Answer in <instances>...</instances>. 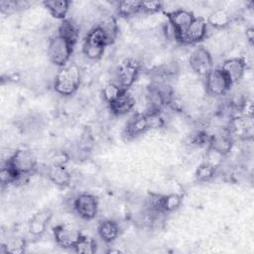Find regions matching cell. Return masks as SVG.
Instances as JSON below:
<instances>
[{
	"label": "cell",
	"instance_id": "6da1fadb",
	"mask_svg": "<svg viewBox=\"0 0 254 254\" xmlns=\"http://www.w3.org/2000/svg\"><path fill=\"white\" fill-rule=\"evenodd\" d=\"M80 71L76 64L62 67L55 77V90L61 95H71L79 87Z\"/></svg>",
	"mask_w": 254,
	"mask_h": 254
},
{
	"label": "cell",
	"instance_id": "7a4b0ae2",
	"mask_svg": "<svg viewBox=\"0 0 254 254\" xmlns=\"http://www.w3.org/2000/svg\"><path fill=\"white\" fill-rule=\"evenodd\" d=\"M106 46H108L107 39L96 25L88 31L82 45V53L89 60H98L102 57Z\"/></svg>",
	"mask_w": 254,
	"mask_h": 254
},
{
	"label": "cell",
	"instance_id": "3957f363",
	"mask_svg": "<svg viewBox=\"0 0 254 254\" xmlns=\"http://www.w3.org/2000/svg\"><path fill=\"white\" fill-rule=\"evenodd\" d=\"M73 46L59 35L51 39L48 47V55L51 62L58 66H64L68 62Z\"/></svg>",
	"mask_w": 254,
	"mask_h": 254
},
{
	"label": "cell",
	"instance_id": "277c9868",
	"mask_svg": "<svg viewBox=\"0 0 254 254\" xmlns=\"http://www.w3.org/2000/svg\"><path fill=\"white\" fill-rule=\"evenodd\" d=\"M11 167L21 176L31 174L37 165V160L32 151L27 149H19L15 151L7 160Z\"/></svg>",
	"mask_w": 254,
	"mask_h": 254
},
{
	"label": "cell",
	"instance_id": "5b68a950",
	"mask_svg": "<svg viewBox=\"0 0 254 254\" xmlns=\"http://www.w3.org/2000/svg\"><path fill=\"white\" fill-rule=\"evenodd\" d=\"M167 17L169 19L170 26L174 32V37L178 41L186 33V31L189 29L190 25L194 19L193 14L190 11L185 9H177L168 12Z\"/></svg>",
	"mask_w": 254,
	"mask_h": 254
},
{
	"label": "cell",
	"instance_id": "8992f818",
	"mask_svg": "<svg viewBox=\"0 0 254 254\" xmlns=\"http://www.w3.org/2000/svg\"><path fill=\"white\" fill-rule=\"evenodd\" d=\"M232 83L220 68H212L205 75V87L209 94L218 96L225 94Z\"/></svg>",
	"mask_w": 254,
	"mask_h": 254
},
{
	"label": "cell",
	"instance_id": "52a82bcc",
	"mask_svg": "<svg viewBox=\"0 0 254 254\" xmlns=\"http://www.w3.org/2000/svg\"><path fill=\"white\" fill-rule=\"evenodd\" d=\"M81 237V232L70 224L64 223L54 227V238L57 244L64 248H74Z\"/></svg>",
	"mask_w": 254,
	"mask_h": 254
},
{
	"label": "cell",
	"instance_id": "ba28073f",
	"mask_svg": "<svg viewBox=\"0 0 254 254\" xmlns=\"http://www.w3.org/2000/svg\"><path fill=\"white\" fill-rule=\"evenodd\" d=\"M190 64L199 75H206L213 68V61L209 51L204 47L195 48L190 57Z\"/></svg>",
	"mask_w": 254,
	"mask_h": 254
},
{
	"label": "cell",
	"instance_id": "9c48e42d",
	"mask_svg": "<svg viewBox=\"0 0 254 254\" xmlns=\"http://www.w3.org/2000/svg\"><path fill=\"white\" fill-rule=\"evenodd\" d=\"M73 208L81 218L90 220L97 214L98 201L94 195L83 192L73 199Z\"/></svg>",
	"mask_w": 254,
	"mask_h": 254
},
{
	"label": "cell",
	"instance_id": "30bf717a",
	"mask_svg": "<svg viewBox=\"0 0 254 254\" xmlns=\"http://www.w3.org/2000/svg\"><path fill=\"white\" fill-rule=\"evenodd\" d=\"M140 71V64L133 60L127 59L123 61L117 69V84L122 88L127 89L137 79Z\"/></svg>",
	"mask_w": 254,
	"mask_h": 254
},
{
	"label": "cell",
	"instance_id": "8fae6325",
	"mask_svg": "<svg viewBox=\"0 0 254 254\" xmlns=\"http://www.w3.org/2000/svg\"><path fill=\"white\" fill-rule=\"evenodd\" d=\"M207 31V23L202 17H194L186 33L180 38L183 44H196L204 39Z\"/></svg>",
	"mask_w": 254,
	"mask_h": 254
},
{
	"label": "cell",
	"instance_id": "7c38bea8",
	"mask_svg": "<svg viewBox=\"0 0 254 254\" xmlns=\"http://www.w3.org/2000/svg\"><path fill=\"white\" fill-rule=\"evenodd\" d=\"M246 68V63L241 58H232L223 62L220 69L228 77L230 82L233 84L237 82L244 74Z\"/></svg>",
	"mask_w": 254,
	"mask_h": 254
},
{
	"label": "cell",
	"instance_id": "4fadbf2b",
	"mask_svg": "<svg viewBox=\"0 0 254 254\" xmlns=\"http://www.w3.org/2000/svg\"><path fill=\"white\" fill-rule=\"evenodd\" d=\"M135 97L131 93H129L127 89H124L122 93L108 105L112 113L116 115H123L133 109V107L135 106Z\"/></svg>",
	"mask_w": 254,
	"mask_h": 254
},
{
	"label": "cell",
	"instance_id": "5bb4252c",
	"mask_svg": "<svg viewBox=\"0 0 254 254\" xmlns=\"http://www.w3.org/2000/svg\"><path fill=\"white\" fill-rule=\"evenodd\" d=\"M52 217V212L50 209H43L34 214L29 222V231L34 236H41L47 228V224L49 223Z\"/></svg>",
	"mask_w": 254,
	"mask_h": 254
},
{
	"label": "cell",
	"instance_id": "9a60e30c",
	"mask_svg": "<svg viewBox=\"0 0 254 254\" xmlns=\"http://www.w3.org/2000/svg\"><path fill=\"white\" fill-rule=\"evenodd\" d=\"M149 129L146 114H136L127 123L125 128V135L128 138H135L142 135Z\"/></svg>",
	"mask_w": 254,
	"mask_h": 254
},
{
	"label": "cell",
	"instance_id": "2e32d148",
	"mask_svg": "<svg viewBox=\"0 0 254 254\" xmlns=\"http://www.w3.org/2000/svg\"><path fill=\"white\" fill-rule=\"evenodd\" d=\"M58 35L66 40L70 45L74 46L78 40L79 27L71 19H64L59 26Z\"/></svg>",
	"mask_w": 254,
	"mask_h": 254
},
{
	"label": "cell",
	"instance_id": "e0dca14e",
	"mask_svg": "<svg viewBox=\"0 0 254 254\" xmlns=\"http://www.w3.org/2000/svg\"><path fill=\"white\" fill-rule=\"evenodd\" d=\"M48 177L54 184L59 187L68 186L71 180V175L65 166L51 165L48 169Z\"/></svg>",
	"mask_w": 254,
	"mask_h": 254
},
{
	"label": "cell",
	"instance_id": "ac0fdd59",
	"mask_svg": "<svg viewBox=\"0 0 254 254\" xmlns=\"http://www.w3.org/2000/svg\"><path fill=\"white\" fill-rule=\"evenodd\" d=\"M209 149L221 154L222 156L228 154L232 148V138L230 135L216 134L210 137L208 143Z\"/></svg>",
	"mask_w": 254,
	"mask_h": 254
},
{
	"label": "cell",
	"instance_id": "d6986e66",
	"mask_svg": "<svg viewBox=\"0 0 254 254\" xmlns=\"http://www.w3.org/2000/svg\"><path fill=\"white\" fill-rule=\"evenodd\" d=\"M97 232L104 242L110 243L118 237L119 226L115 221L111 219H106L98 224Z\"/></svg>",
	"mask_w": 254,
	"mask_h": 254
},
{
	"label": "cell",
	"instance_id": "ffe728a7",
	"mask_svg": "<svg viewBox=\"0 0 254 254\" xmlns=\"http://www.w3.org/2000/svg\"><path fill=\"white\" fill-rule=\"evenodd\" d=\"M44 5L55 18L64 20L68 12L70 2L66 0H49L45 1Z\"/></svg>",
	"mask_w": 254,
	"mask_h": 254
},
{
	"label": "cell",
	"instance_id": "44dd1931",
	"mask_svg": "<svg viewBox=\"0 0 254 254\" xmlns=\"http://www.w3.org/2000/svg\"><path fill=\"white\" fill-rule=\"evenodd\" d=\"M97 26L103 31V33L107 39L108 45L112 44L115 41L116 36L118 34V26H117V22H116L115 18L112 16L104 17L97 24Z\"/></svg>",
	"mask_w": 254,
	"mask_h": 254
},
{
	"label": "cell",
	"instance_id": "7402d4cb",
	"mask_svg": "<svg viewBox=\"0 0 254 254\" xmlns=\"http://www.w3.org/2000/svg\"><path fill=\"white\" fill-rule=\"evenodd\" d=\"M230 15L224 9H216L214 10L208 17L207 23L216 29L225 28L230 23Z\"/></svg>",
	"mask_w": 254,
	"mask_h": 254
},
{
	"label": "cell",
	"instance_id": "603a6c76",
	"mask_svg": "<svg viewBox=\"0 0 254 254\" xmlns=\"http://www.w3.org/2000/svg\"><path fill=\"white\" fill-rule=\"evenodd\" d=\"M182 203V196L178 193L162 195L160 210L161 212H171L176 210Z\"/></svg>",
	"mask_w": 254,
	"mask_h": 254
},
{
	"label": "cell",
	"instance_id": "cb8c5ba5",
	"mask_svg": "<svg viewBox=\"0 0 254 254\" xmlns=\"http://www.w3.org/2000/svg\"><path fill=\"white\" fill-rule=\"evenodd\" d=\"M117 11L121 16L129 17L141 11V1H120Z\"/></svg>",
	"mask_w": 254,
	"mask_h": 254
},
{
	"label": "cell",
	"instance_id": "d4e9b609",
	"mask_svg": "<svg viewBox=\"0 0 254 254\" xmlns=\"http://www.w3.org/2000/svg\"><path fill=\"white\" fill-rule=\"evenodd\" d=\"M74 250L77 253L92 254L96 251V242L93 238L82 235L80 240L74 246Z\"/></svg>",
	"mask_w": 254,
	"mask_h": 254
},
{
	"label": "cell",
	"instance_id": "484cf974",
	"mask_svg": "<svg viewBox=\"0 0 254 254\" xmlns=\"http://www.w3.org/2000/svg\"><path fill=\"white\" fill-rule=\"evenodd\" d=\"M123 90H124V88H122L119 84L114 83V82H109L103 87L102 94H103L105 101L109 104L113 100H115L122 93Z\"/></svg>",
	"mask_w": 254,
	"mask_h": 254
},
{
	"label": "cell",
	"instance_id": "4316f807",
	"mask_svg": "<svg viewBox=\"0 0 254 254\" xmlns=\"http://www.w3.org/2000/svg\"><path fill=\"white\" fill-rule=\"evenodd\" d=\"M25 240L20 237H14L7 241L3 247L5 248L6 253H13V254H20L25 251Z\"/></svg>",
	"mask_w": 254,
	"mask_h": 254
},
{
	"label": "cell",
	"instance_id": "83f0119b",
	"mask_svg": "<svg viewBox=\"0 0 254 254\" xmlns=\"http://www.w3.org/2000/svg\"><path fill=\"white\" fill-rule=\"evenodd\" d=\"M215 173V168L207 163L201 164L195 171V178L200 182H205L210 180Z\"/></svg>",
	"mask_w": 254,
	"mask_h": 254
},
{
	"label": "cell",
	"instance_id": "f1b7e54d",
	"mask_svg": "<svg viewBox=\"0 0 254 254\" xmlns=\"http://www.w3.org/2000/svg\"><path fill=\"white\" fill-rule=\"evenodd\" d=\"M69 157L68 155L64 151H58L53 154L51 157V165L54 166H65L68 162Z\"/></svg>",
	"mask_w": 254,
	"mask_h": 254
},
{
	"label": "cell",
	"instance_id": "f546056e",
	"mask_svg": "<svg viewBox=\"0 0 254 254\" xmlns=\"http://www.w3.org/2000/svg\"><path fill=\"white\" fill-rule=\"evenodd\" d=\"M162 8V3L159 1H141V11L146 13H156Z\"/></svg>",
	"mask_w": 254,
	"mask_h": 254
},
{
	"label": "cell",
	"instance_id": "4dcf8cb0",
	"mask_svg": "<svg viewBox=\"0 0 254 254\" xmlns=\"http://www.w3.org/2000/svg\"><path fill=\"white\" fill-rule=\"evenodd\" d=\"M0 8L3 13H12L19 8V2L13 0H4L0 2Z\"/></svg>",
	"mask_w": 254,
	"mask_h": 254
},
{
	"label": "cell",
	"instance_id": "1f68e13d",
	"mask_svg": "<svg viewBox=\"0 0 254 254\" xmlns=\"http://www.w3.org/2000/svg\"><path fill=\"white\" fill-rule=\"evenodd\" d=\"M246 38H247V40L252 44L253 38H254V29H253L252 27H250V28H248V29L246 30Z\"/></svg>",
	"mask_w": 254,
	"mask_h": 254
}]
</instances>
